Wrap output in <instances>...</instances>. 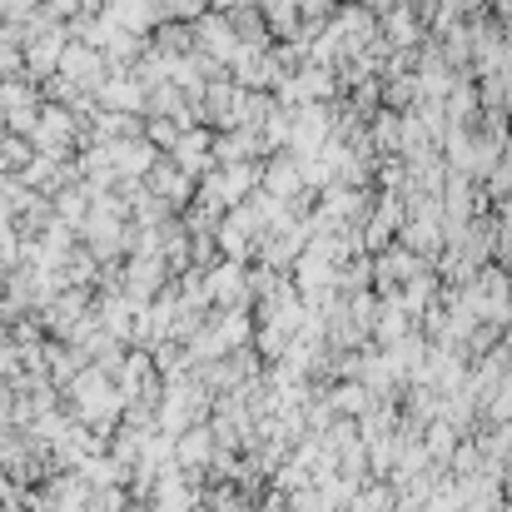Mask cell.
<instances>
[{
    "instance_id": "6da1fadb",
    "label": "cell",
    "mask_w": 512,
    "mask_h": 512,
    "mask_svg": "<svg viewBox=\"0 0 512 512\" xmlns=\"http://www.w3.org/2000/svg\"><path fill=\"white\" fill-rule=\"evenodd\" d=\"M383 25H388V35H393L398 45H413V40H423V20L413 15V5H398V10H388V15H383Z\"/></svg>"
}]
</instances>
